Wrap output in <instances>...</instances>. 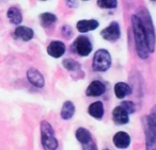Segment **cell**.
I'll return each instance as SVG.
<instances>
[{
  "instance_id": "6da1fadb",
  "label": "cell",
  "mask_w": 156,
  "mask_h": 150,
  "mask_svg": "<svg viewBox=\"0 0 156 150\" xmlns=\"http://www.w3.org/2000/svg\"><path fill=\"white\" fill-rule=\"evenodd\" d=\"M132 26H133V32H134L135 46H136L137 53H138V56L141 59H147L150 54L147 35H145V32L143 30V27L140 22V19H139V17L137 15H133Z\"/></svg>"
},
{
  "instance_id": "7a4b0ae2",
  "label": "cell",
  "mask_w": 156,
  "mask_h": 150,
  "mask_svg": "<svg viewBox=\"0 0 156 150\" xmlns=\"http://www.w3.org/2000/svg\"><path fill=\"white\" fill-rule=\"evenodd\" d=\"M137 16L140 19V22L143 27V30L147 35V45H149L150 52L154 51V48H155V42H156V36H155V29L153 26V22L151 19V16L147 13V10H141Z\"/></svg>"
},
{
  "instance_id": "3957f363",
  "label": "cell",
  "mask_w": 156,
  "mask_h": 150,
  "mask_svg": "<svg viewBox=\"0 0 156 150\" xmlns=\"http://www.w3.org/2000/svg\"><path fill=\"white\" fill-rule=\"evenodd\" d=\"M41 141L44 150H57L58 141L51 124L47 121L41 122Z\"/></svg>"
},
{
  "instance_id": "277c9868",
  "label": "cell",
  "mask_w": 156,
  "mask_h": 150,
  "mask_svg": "<svg viewBox=\"0 0 156 150\" xmlns=\"http://www.w3.org/2000/svg\"><path fill=\"white\" fill-rule=\"evenodd\" d=\"M111 65V56L106 49H100L95 52L92 67L95 71H106Z\"/></svg>"
},
{
  "instance_id": "5b68a950",
  "label": "cell",
  "mask_w": 156,
  "mask_h": 150,
  "mask_svg": "<svg viewBox=\"0 0 156 150\" xmlns=\"http://www.w3.org/2000/svg\"><path fill=\"white\" fill-rule=\"evenodd\" d=\"M73 49L78 56H88L92 51V44L86 36H78L73 44Z\"/></svg>"
},
{
  "instance_id": "8992f818",
  "label": "cell",
  "mask_w": 156,
  "mask_h": 150,
  "mask_svg": "<svg viewBox=\"0 0 156 150\" xmlns=\"http://www.w3.org/2000/svg\"><path fill=\"white\" fill-rule=\"evenodd\" d=\"M101 35L104 39L109 42H115L119 39L120 35H121V30H120V26L118 22H113L109 25L107 28L102 30Z\"/></svg>"
},
{
  "instance_id": "52a82bcc",
  "label": "cell",
  "mask_w": 156,
  "mask_h": 150,
  "mask_svg": "<svg viewBox=\"0 0 156 150\" xmlns=\"http://www.w3.org/2000/svg\"><path fill=\"white\" fill-rule=\"evenodd\" d=\"M47 52L50 56L55 59L61 58L65 53V45L60 41H54L48 45Z\"/></svg>"
},
{
  "instance_id": "ba28073f",
  "label": "cell",
  "mask_w": 156,
  "mask_h": 150,
  "mask_svg": "<svg viewBox=\"0 0 156 150\" xmlns=\"http://www.w3.org/2000/svg\"><path fill=\"white\" fill-rule=\"evenodd\" d=\"M105 90H106L105 84L103 82L95 80V81L91 82L90 85L88 86L87 90H86V94H87V96L90 97H98V96H102L105 93Z\"/></svg>"
},
{
  "instance_id": "9c48e42d",
  "label": "cell",
  "mask_w": 156,
  "mask_h": 150,
  "mask_svg": "<svg viewBox=\"0 0 156 150\" xmlns=\"http://www.w3.org/2000/svg\"><path fill=\"white\" fill-rule=\"evenodd\" d=\"M27 78H28L29 82H30L32 85H34L35 87H43L44 86V78L42 76V73L39 70H37L35 68H30L27 71Z\"/></svg>"
},
{
  "instance_id": "30bf717a",
  "label": "cell",
  "mask_w": 156,
  "mask_h": 150,
  "mask_svg": "<svg viewBox=\"0 0 156 150\" xmlns=\"http://www.w3.org/2000/svg\"><path fill=\"white\" fill-rule=\"evenodd\" d=\"M113 144H115V147L120 148V149H125L130 144L129 135L126 132H123V131L115 133V136H113Z\"/></svg>"
},
{
  "instance_id": "8fae6325",
  "label": "cell",
  "mask_w": 156,
  "mask_h": 150,
  "mask_svg": "<svg viewBox=\"0 0 156 150\" xmlns=\"http://www.w3.org/2000/svg\"><path fill=\"white\" fill-rule=\"evenodd\" d=\"M100 26V22L95 19H83L77 22V30L81 33L89 32V31L95 30Z\"/></svg>"
},
{
  "instance_id": "7c38bea8",
  "label": "cell",
  "mask_w": 156,
  "mask_h": 150,
  "mask_svg": "<svg viewBox=\"0 0 156 150\" xmlns=\"http://www.w3.org/2000/svg\"><path fill=\"white\" fill-rule=\"evenodd\" d=\"M112 119L117 124H125L128 122V113L122 107H117L112 111Z\"/></svg>"
},
{
  "instance_id": "4fadbf2b",
  "label": "cell",
  "mask_w": 156,
  "mask_h": 150,
  "mask_svg": "<svg viewBox=\"0 0 156 150\" xmlns=\"http://www.w3.org/2000/svg\"><path fill=\"white\" fill-rule=\"evenodd\" d=\"M14 35H15L16 39H22V41L28 42L33 37V30L30 28H28V27L20 26L15 29Z\"/></svg>"
},
{
  "instance_id": "5bb4252c",
  "label": "cell",
  "mask_w": 156,
  "mask_h": 150,
  "mask_svg": "<svg viewBox=\"0 0 156 150\" xmlns=\"http://www.w3.org/2000/svg\"><path fill=\"white\" fill-rule=\"evenodd\" d=\"M115 94L117 98L123 99L129 94H132V88L128 84L124 83V82H118L115 85Z\"/></svg>"
},
{
  "instance_id": "9a60e30c",
  "label": "cell",
  "mask_w": 156,
  "mask_h": 150,
  "mask_svg": "<svg viewBox=\"0 0 156 150\" xmlns=\"http://www.w3.org/2000/svg\"><path fill=\"white\" fill-rule=\"evenodd\" d=\"M88 112L95 119H101L103 117V115H104V105H103V103L101 101H96V102H93L92 104H90Z\"/></svg>"
},
{
  "instance_id": "2e32d148",
  "label": "cell",
  "mask_w": 156,
  "mask_h": 150,
  "mask_svg": "<svg viewBox=\"0 0 156 150\" xmlns=\"http://www.w3.org/2000/svg\"><path fill=\"white\" fill-rule=\"evenodd\" d=\"M75 114V105L71 101H65L62 105V109H61V117L62 119H69L72 118Z\"/></svg>"
},
{
  "instance_id": "e0dca14e",
  "label": "cell",
  "mask_w": 156,
  "mask_h": 150,
  "mask_svg": "<svg viewBox=\"0 0 156 150\" xmlns=\"http://www.w3.org/2000/svg\"><path fill=\"white\" fill-rule=\"evenodd\" d=\"M76 138L78 139L79 143H81V145L83 144H87L89 141H92V136L91 133L85 128H78L76 131Z\"/></svg>"
},
{
  "instance_id": "ac0fdd59",
  "label": "cell",
  "mask_w": 156,
  "mask_h": 150,
  "mask_svg": "<svg viewBox=\"0 0 156 150\" xmlns=\"http://www.w3.org/2000/svg\"><path fill=\"white\" fill-rule=\"evenodd\" d=\"M8 18L10 19V22L14 25H18L22 22L23 20V15L20 13V11L17 8H10L9 11H8Z\"/></svg>"
},
{
  "instance_id": "d6986e66",
  "label": "cell",
  "mask_w": 156,
  "mask_h": 150,
  "mask_svg": "<svg viewBox=\"0 0 156 150\" xmlns=\"http://www.w3.org/2000/svg\"><path fill=\"white\" fill-rule=\"evenodd\" d=\"M40 18H41V22L44 27H48L57 22V16L51 13H43L40 16Z\"/></svg>"
},
{
  "instance_id": "ffe728a7",
  "label": "cell",
  "mask_w": 156,
  "mask_h": 150,
  "mask_svg": "<svg viewBox=\"0 0 156 150\" xmlns=\"http://www.w3.org/2000/svg\"><path fill=\"white\" fill-rule=\"evenodd\" d=\"M98 5L102 9H115L118 5V0H98Z\"/></svg>"
},
{
  "instance_id": "44dd1931",
  "label": "cell",
  "mask_w": 156,
  "mask_h": 150,
  "mask_svg": "<svg viewBox=\"0 0 156 150\" xmlns=\"http://www.w3.org/2000/svg\"><path fill=\"white\" fill-rule=\"evenodd\" d=\"M63 66H64L67 70H71V71L78 70V69L80 68V65L78 64L75 60H72V59H65V60L63 61Z\"/></svg>"
},
{
  "instance_id": "7402d4cb",
  "label": "cell",
  "mask_w": 156,
  "mask_h": 150,
  "mask_svg": "<svg viewBox=\"0 0 156 150\" xmlns=\"http://www.w3.org/2000/svg\"><path fill=\"white\" fill-rule=\"evenodd\" d=\"M120 107H123V109L125 110L128 114L134 113V112H135V104L132 102V101H123Z\"/></svg>"
},
{
  "instance_id": "603a6c76",
  "label": "cell",
  "mask_w": 156,
  "mask_h": 150,
  "mask_svg": "<svg viewBox=\"0 0 156 150\" xmlns=\"http://www.w3.org/2000/svg\"><path fill=\"white\" fill-rule=\"evenodd\" d=\"M83 150H98V147H96L95 143L93 141H89L87 144H83Z\"/></svg>"
},
{
  "instance_id": "cb8c5ba5",
  "label": "cell",
  "mask_w": 156,
  "mask_h": 150,
  "mask_svg": "<svg viewBox=\"0 0 156 150\" xmlns=\"http://www.w3.org/2000/svg\"><path fill=\"white\" fill-rule=\"evenodd\" d=\"M75 0H66V3L69 7H77V3H75Z\"/></svg>"
},
{
  "instance_id": "d4e9b609",
  "label": "cell",
  "mask_w": 156,
  "mask_h": 150,
  "mask_svg": "<svg viewBox=\"0 0 156 150\" xmlns=\"http://www.w3.org/2000/svg\"><path fill=\"white\" fill-rule=\"evenodd\" d=\"M83 1H88V0H83Z\"/></svg>"
},
{
  "instance_id": "484cf974",
  "label": "cell",
  "mask_w": 156,
  "mask_h": 150,
  "mask_svg": "<svg viewBox=\"0 0 156 150\" xmlns=\"http://www.w3.org/2000/svg\"><path fill=\"white\" fill-rule=\"evenodd\" d=\"M151 1H156V0H151Z\"/></svg>"
},
{
  "instance_id": "4316f807",
  "label": "cell",
  "mask_w": 156,
  "mask_h": 150,
  "mask_svg": "<svg viewBox=\"0 0 156 150\" xmlns=\"http://www.w3.org/2000/svg\"><path fill=\"white\" fill-rule=\"evenodd\" d=\"M104 150H109V149H104Z\"/></svg>"
}]
</instances>
